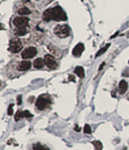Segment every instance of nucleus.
<instances>
[{"mask_svg":"<svg viewBox=\"0 0 129 150\" xmlns=\"http://www.w3.org/2000/svg\"><path fill=\"white\" fill-rule=\"evenodd\" d=\"M109 47H110V44H106V45H105V46L103 47L102 49H100V50H99V51H98V52L96 53V55H95V57L97 58V57H99L100 55H102L103 53H104V52H105V51H106V50H107V49L109 48Z\"/></svg>","mask_w":129,"mask_h":150,"instance_id":"obj_18","label":"nucleus"},{"mask_svg":"<svg viewBox=\"0 0 129 150\" xmlns=\"http://www.w3.org/2000/svg\"><path fill=\"white\" fill-rule=\"evenodd\" d=\"M24 116L29 118V117H32V114H31V113H30L28 110H24Z\"/></svg>","mask_w":129,"mask_h":150,"instance_id":"obj_22","label":"nucleus"},{"mask_svg":"<svg viewBox=\"0 0 129 150\" xmlns=\"http://www.w3.org/2000/svg\"><path fill=\"white\" fill-rule=\"evenodd\" d=\"M92 144L94 145L95 150H101L102 149V144L100 143V141H93Z\"/></svg>","mask_w":129,"mask_h":150,"instance_id":"obj_19","label":"nucleus"},{"mask_svg":"<svg viewBox=\"0 0 129 150\" xmlns=\"http://www.w3.org/2000/svg\"><path fill=\"white\" fill-rule=\"evenodd\" d=\"M36 55H37V49L35 47H29L22 52V58L23 59H31V58H34Z\"/></svg>","mask_w":129,"mask_h":150,"instance_id":"obj_5","label":"nucleus"},{"mask_svg":"<svg viewBox=\"0 0 129 150\" xmlns=\"http://www.w3.org/2000/svg\"><path fill=\"white\" fill-rule=\"evenodd\" d=\"M74 73L77 76H78L79 79H83V77H84V70H83V68H81V67H77V68L75 69Z\"/></svg>","mask_w":129,"mask_h":150,"instance_id":"obj_12","label":"nucleus"},{"mask_svg":"<svg viewBox=\"0 0 129 150\" xmlns=\"http://www.w3.org/2000/svg\"><path fill=\"white\" fill-rule=\"evenodd\" d=\"M128 89V83L125 82V81H121L119 83V91H120V94L123 95Z\"/></svg>","mask_w":129,"mask_h":150,"instance_id":"obj_11","label":"nucleus"},{"mask_svg":"<svg viewBox=\"0 0 129 150\" xmlns=\"http://www.w3.org/2000/svg\"><path fill=\"white\" fill-rule=\"evenodd\" d=\"M44 60L43 59H41V58H38V59H36L35 61H34V67L36 69H42L44 67Z\"/></svg>","mask_w":129,"mask_h":150,"instance_id":"obj_13","label":"nucleus"},{"mask_svg":"<svg viewBox=\"0 0 129 150\" xmlns=\"http://www.w3.org/2000/svg\"><path fill=\"white\" fill-rule=\"evenodd\" d=\"M83 50H84V46H83V44L79 43V44H77V46L74 48V50H73V55L76 56V57H79L80 55L82 54Z\"/></svg>","mask_w":129,"mask_h":150,"instance_id":"obj_8","label":"nucleus"},{"mask_svg":"<svg viewBox=\"0 0 129 150\" xmlns=\"http://www.w3.org/2000/svg\"><path fill=\"white\" fill-rule=\"evenodd\" d=\"M45 61V64L49 67L50 69H56L57 68V66H58V64H57V61H56V59L52 56V55H46L45 56V59H44Z\"/></svg>","mask_w":129,"mask_h":150,"instance_id":"obj_6","label":"nucleus"},{"mask_svg":"<svg viewBox=\"0 0 129 150\" xmlns=\"http://www.w3.org/2000/svg\"><path fill=\"white\" fill-rule=\"evenodd\" d=\"M7 112H8V114H9V115H12L13 114V104H10V105H9V108H8V111H7Z\"/></svg>","mask_w":129,"mask_h":150,"instance_id":"obj_21","label":"nucleus"},{"mask_svg":"<svg viewBox=\"0 0 129 150\" xmlns=\"http://www.w3.org/2000/svg\"><path fill=\"white\" fill-rule=\"evenodd\" d=\"M104 65H105V63H102V64L99 66V71H100V70H102V68L104 67Z\"/></svg>","mask_w":129,"mask_h":150,"instance_id":"obj_25","label":"nucleus"},{"mask_svg":"<svg viewBox=\"0 0 129 150\" xmlns=\"http://www.w3.org/2000/svg\"><path fill=\"white\" fill-rule=\"evenodd\" d=\"M22 103V97H21V96H17V104H21Z\"/></svg>","mask_w":129,"mask_h":150,"instance_id":"obj_23","label":"nucleus"},{"mask_svg":"<svg viewBox=\"0 0 129 150\" xmlns=\"http://www.w3.org/2000/svg\"><path fill=\"white\" fill-rule=\"evenodd\" d=\"M54 33L60 38H66L70 35V28L68 25H60L55 28Z\"/></svg>","mask_w":129,"mask_h":150,"instance_id":"obj_2","label":"nucleus"},{"mask_svg":"<svg viewBox=\"0 0 129 150\" xmlns=\"http://www.w3.org/2000/svg\"><path fill=\"white\" fill-rule=\"evenodd\" d=\"M29 23V20L28 18L23 17V16H19V17H16L14 19V24L17 26V27H26Z\"/></svg>","mask_w":129,"mask_h":150,"instance_id":"obj_7","label":"nucleus"},{"mask_svg":"<svg viewBox=\"0 0 129 150\" xmlns=\"http://www.w3.org/2000/svg\"><path fill=\"white\" fill-rule=\"evenodd\" d=\"M15 34H16V36H24L27 34V29L25 27H19L16 30Z\"/></svg>","mask_w":129,"mask_h":150,"instance_id":"obj_14","label":"nucleus"},{"mask_svg":"<svg viewBox=\"0 0 129 150\" xmlns=\"http://www.w3.org/2000/svg\"><path fill=\"white\" fill-rule=\"evenodd\" d=\"M22 47H23V45H22L21 41H19V40L15 39V40L10 41L9 50H10L11 52H13V53H18V52H20V51H21Z\"/></svg>","mask_w":129,"mask_h":150,"instance_id":"obj_4","label":"nucleus"},{"mask_svg":"<svg viewBox=\"0 0 129 150\" xmlns=\"http://www.w3.org/2000/svg\"><path fill=\"white\" fill-rule=\"evenodd\" d=\"M31 13V11L27 8V7H23V8H20L19 10H18V14L19 15H21V16H23V15H28V14Z\"/></svg>","mask_w":129,"mask_h":150,"instance_id":"obj_15","label":"nucleus"},{"mask_svg":"<svg viewBox=\"0 0 129 150\" xmlns=\"http://www.w3.org/2000/svg\"><path fill=\"white\" fill-rule=\"evenodd\" d=\"M31 67V63L29 61H23L18 65V70L19 71H27Z\"/></svg>","mask_w":129,"mask_h":150,"instance_id":"obj_10","label":"nucleus"},{"mask_svg":"<svg viewBox=\"0 0 129 150\" xmlns=\"http://www.w3.org/2000/svg\"><path fill=\"white\" fill-rule=\"evenodd\" d=\"M43 19L46 20V21H51V20H53V8L47 9L43 13Z\"/></svg>","mask_w":129,"mask_h":150,"instance_id":"obj_9","label":"nucleus"},{"mask_svg":"<svg viewBox=\"0 0 129 150\" xmlns=\"http://www.w3.org/2000/svg\"><path fill=\"white\" fill-rule=\"evenodd\" d=\"M75 130H76V131H79V130H80L79 126H76V127H75Z\"/></svg>","mask_w":129,"mask_h":150,"instance_id":"obj_26","label":"nucleus"},{"mask_svg":"<svg viewBox=\"0 0 129 150\" xmlns=\"http://www.w3.org/2000/svg\"><path fill=\"white\" fill-rule=\"evenodd\" d=\"M128 63H129V61H128Z\"/></svg>","mask_w":129,"mask_h":150,"instance_id":"obj_27","label":"nucleus"},{"mask_svg":"<svg viewBox=\"0 0 129 150\" xmlns=\"http://www.w3.org/2000/svg\"><path fill=\"white\" fill-rule=\"evenodd\" d=\"M118 34H119V32H116L115 34H113V35L111 36V39H113V38H115V37H116V36H117V35H118Z\"/></svg>","mask_w":129,"mask_h":150,"instance_id":"obj_24","label":"nucleus"},{"mask_svg":"<svg viewBox=\"0 0 129 150\" xmlns=\"http://www.w3.org/2000/svg\"><path fill=\"white\" fill-rule=\"evenodd\" d=\"M49 102H50V99H49L48 96H40L38 98H37V100H36V106H37L38 109H40V110H43V109L48 105Z\"/></svg>","mask_w":129,"mask_h":150,"instance_id":"obj_3","label":"nucleus"},{"mask_svg":"<svg viewBox=\"0 0 129 150\" xmlns=\"http://www.w3.org/2000/svg\"><path fill=\"white\" fill-rule=\"evenodd\" d=\"M15 120L16 121H19L21 118H23V117H25L24 116V111H21V110H18L17 112H16V114H15Z\"/></svg>","mask_w":129,"mask_h":150,"instance_id":"obj_16","label":"nucleus"},{"mask_svg":"<svg viewBox=\"0 0 129 150\" xmlns=\"http://www.w3.org/2000/svg\"><path fill=\"white\" fill-rule=\"evenodd\" d=\"M83 132L87 133V134H90L91 129H90V124H85V125H84V127H83Z\"/></svg>","mask_w":129,"mask_h":150,"instance_id":"obj_20","label":"nucleus"},{"mask_svg":"<svg viewBox=\"0 0 129 150\" xmlns=\"http://www.w3.org/2000/svg\"><path fill=\"white\" fill-rule=\"evenodd\" d=\"M53 20L54 21H66L67 14L61 6H56L53 8Z\"/></svg>","mask_w":129,"mask_h":150,"instance_id":"obj_1","label":"nucleus"},{"mask_svg":"<svg viewBox=\"0 0 129 150\" xmlns=\"http://www.w3.org/2000/svg\"><path fill=\"white\" fill-rule=\"evenodd\" d=\"M33 150H49V148L46 146H43L40 143H36L33 145Z\"/></svg>","mask_w":129,"mask_h":150,"instance_id":"obj_17","label":"nucleus"}]
</instances>
